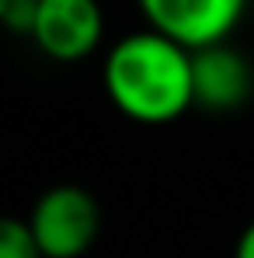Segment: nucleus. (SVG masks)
Segmentation results:
<instances>
[{
	"mask_svg": "<svg viewBox=\"0 0 254 258\" xmlns=\"http://www.w3.org/2000/svg\"><path fill=\"white\" fill-rule=\"evenodd\" d=\"M105 91L132 122H174L195 105L192 52L153 28L132 32L112 45L105 59Z\"/></svg>",
	"mask_w": 254,
	"mask_h": 258,
	"instance_id": "f257e3e1",
	"label": "nucleus"
},
{
	"mask_svg": "<svg viewBox=\"0 0 254 258\" xmlns=\"http://www.w3.org/2000/svg\"><path fill=\"white\" fill-rule=\"evenodd\" d=\"M101 210L80 185H56L39 196L28 216V230L42 258H80L94 244Z\"/></svg>",
	"mask_w": 254,
	"mask_h": 258,
	"instance_id": "f03ea898",
	"label": "nucleus"
},
{
	"mask_svg": "<svg viewBox=\"0 0 254 258\" xmlns=\"http://www.w3.org/2000/svg\"><path fill=\"white\" fill-rule=\"evenodd\" d=\"M139 11L146 28L195 52L226 42L240 25L247 0H139Z\"/></svg>",
	"mask_w": 254,
	"mask_h": 258,
	"instance_id": "7ed1b4c3",
	"label": "nucleus"
},
{
	"mask_svg": "<svg viewBox=\"0 0 254 258\" xmlns=\"http://www.w3.org/2000/svg\"><path fill=\"white\" fill-rule=\"evenodd\" d=\"M105 35L98 0H35L32 39L49 59L77 63L91 56Z\"/></svg>",
	"mask_w": 254,
	"mask_h": 258,
	"instance_id": "20e7f679",
	"label": "nucleus"
},
{
	"mask_svg": "<svg viewBox=\"0 0 254 258\" xmlns=\"http://www.w3.org/2000/svg\"><path fill=\"white\" fill-rule=\"evenodd\" d=\"M251 63L226 42L192 52V94L199 108L233 112L251 94Z\"/></svg>",
	"mask_w": 254,
	"mask_h": 258,
	"instance_id": "39448f33",
	"label": "nucleus"
},
{
	"mask_svg": "<svg viewBox=\"0 0 254 258\" xmlns=\"http://www.w3.org/2000/svg\"><path fill=\"white\" fill-rule=\"evenodd\" d=\"M0 258H42L28 230V220L0 216Z\"/></svg>",
	"mask_w": 254,
	"mask_h": 258,
	"instance_id": "423d86ee",
	"label": "nucleus"
},
{
	"mask_svg": "<svg viewBox=\"0 0 254 258\" xmlns=\"http://www.w3.org/2000/svg\"><path fill=\"white\" fill-rule=\"evenodd\" d=\"M233 258H254V223H247V227H244V234H240V241H237Z\"/></svg>",
	"mask_w": 254,
	"mask_h": 258,
	"instance_id": "0eeeda50",
	"label": "nucleus"
},
{
	"mask_svg": "<svg viewBox=\"0 0 254 258\" xmlns=\"http://www.w3.org/2000/svg\"><path fill=\"white\" fill-rule=\"evenodd\" d=\"M7 7H11V0H0V25H4V18H7Z\"/></svg>",
	"mask_w": 254,
	"mask_h": 258,
	"instance_id": "6e6552de",
	"label": "nucleus"
}]
</instances>
